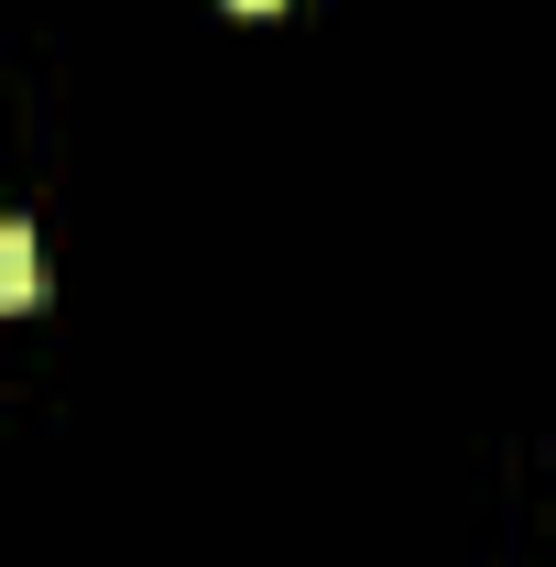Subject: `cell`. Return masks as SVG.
I'll use <instances>...</instances> for the list:
<instances>
[{"mask_svg": "<svg viewBox=\"0 0 556 567\" xmlns=\"http://www.w3.org/2000/svg\"><path fill=\"white\" fill-rule=\"evenodd\" d=\"M33 295H44V284H33V229L11 218V229H0V306H33Z\"/></svg>", "mask_w": 556, "mask_h": 567, "instance_id": "obj_1", "label": "cell"}, {"mask_svg": "<svg viewBox=\"0 0 556 567\" xmlns=\"http://www.w3.org/2000/svg\"><path fill=\"white\" fill-rule=\"evenodd\" d=\"M229 11H284V0H229Z\"/></svg>", "mask_w": 556, "mask_h": 567, "instance_id": "obj_2", "label": "cell"}]
</instances>
